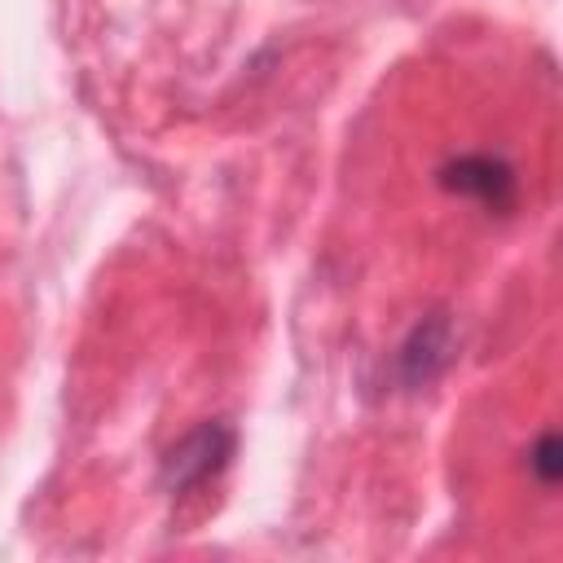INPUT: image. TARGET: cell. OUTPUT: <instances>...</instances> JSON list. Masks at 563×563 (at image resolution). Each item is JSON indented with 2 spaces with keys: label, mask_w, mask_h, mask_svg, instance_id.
I'll list each match as a JSON object with an SVG mask.
<instances>
[{
  "label": "cell",
  "mask_w": 563,
  "mask_h": 563,
  "mask_svg": "<svg viewBox=\"0 0 563 563\" xmlns=\"http://www.w3.org/2000/svg\"><path fill=\"white\" fill-rule=\"evenodd\" d=\"M238 453V431L224 422V418H207L198 422L194 431H185L158 462V484L163 493L180 497V493H194L198 484L216 479Z\"/></svg>",
  "instance_id": "1"
},
{
  "label": "cell",
  "mask_w": 563,
  "mask_h": 563,
  "mask_svg": "<svg viewBox=\"0 0 563 563\" xmlns=\"http://www.w3.org/2000/svg\"><path fill=\"white\" fill-rule=\"evenodd\" d=\"M440 189L457 194V198H471L497 216H506L515 202H519V176L506 158L497 154H457L440 167Z\"/></svg>",
  "instance_id": "2"
},
{
  "label": "cell",
  "mask_w": 563,
  "mask_h": 563,
  "mask_svg": "<svg viewBox=\"0 0 563 563\" xmlns=\"http://www.w3.org/2000/svg\"><path fill=\"white\" fill-rule=\"evenodd\" d=\"M453 352H457V330H453V317L449 312H427L400 343L396 352V365H400V383L409 391H427L449 365H453Z\"/></svg>",
  "instance_id": "3"
},
{
  "label": "cell",
  "mask_w": 563,
  "mask_h": 563,
  "mask_svg": "<svg viewBox=\"0 0 563 563\" xmlns=\"http://www.w3.org/2000/svg\"><path fill=\"white\" fill-rule=\"evenodd\" d=\"M528 471L537 475L541 488H554L559 484V475H563V444H559L554 431H541L537 435V444L528 449Z\"/></svg>",
  "instance_id": "4"
}]
</instances>
